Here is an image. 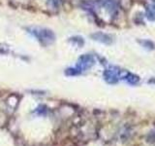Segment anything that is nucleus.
I'll return each mask as SVG.
<instances>
[{
  "label": "nucleus",
  "instance_id": "1",
  "mask_svg": "<svg viewBox=\"0 0 155 146\" xmlns=\"http://www.w3.org/2000/svg\"><path fill=\"white\" fill-rule=\"evenodd\" d=\"M43 45H48L54 41V34L52 31L45 28H33L30 31Z\"/></svg>",
  "mask_w": 155,
  "mask_h": 146
}]
</instances>
